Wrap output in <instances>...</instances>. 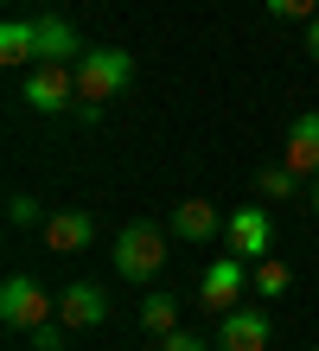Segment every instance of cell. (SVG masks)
Wrapping results in <instances>:
<instances>
[{"label": "cell", "instance_id": "obj_15", "mask_svg": "<svg viewBox=\"0 0 319 351\" xmlns=\"http://www.w3.org/2000/svg\"><path fill=\"white\" fill-rule=\"evenodd\" d=\"M249 287H255V294H262V300H281L287 287H294V268H287V262H255Z\"/></svg>", "mask_w": 319, "mask_h": 351}, {"label": "cell", "instance_id": "obj_13", "mask_svg": "<svg viewBox=\"0 0 319 351\" xmlns=\"http://www.w3.org/2000/svg\"><path fill=\"white\" fill-rule=\"evenodd\" d=\"M0 64H38V26L32 19H7L0 26Z\"/></svg>", "mask_w": 319, "mask_h": 351}, {"label": "cell", "instance_id": "obj_9", "mask_svg": "<svg viewBox=\"0 0 319 351\" xmlns=\"http://www.w3.org/2000/svg\"><path fill=\"white\" fill-rule=\"evenodd\" d=\"M32 26H38V64H77V58L90 51V45L77 38V26H71L64 13H38Z\"/></svg>", "mask_w": 319, "mask_h": 351}, {"label": "cell", "instance_id": "obj_14", "mask_svg": "<svg viewBox=\"0 0 319 351\" xmlns=\"http://www.w3.org/2000/svg\"><path fill=\"white\" fill-rule=\"evenodd\" d=\"M141 332H154V339L179 332V300H173V294H160V287H154V294L141 300Z\"/></svg>", "mask_w": 319, "mask_h": 351}, {"label": "cell", "instance_id": "obj_12", "mask_svg": "<svg viewBox=\"0 0 319 351\" xmlns=\"http://www.w3.org/2000/svg\"><path fill=\"white\" fill-rule=\"evenodd\" d=\"M173 237H185V243L217 237V204H211V198H185V204H173Z\"/></svg>", "mask_w": 319, "mask_h": 351}, {"label": "cell", "instance_id": "obj_22", "mask_svg": "<svg viewBox=\"0 0 319 351\" xmlns=\"http://www.w3.org/2000/svg\"><path fill=\"white\" fill-rule=\"evenodd\" d=\"M307 58H319V19H307Z\"/></svg>", "mask_w": 319, "mask_h": 351}, {"label": "cell", "instance_id": "obj_10", "mask_svg": "<svg viewBox=\"0 0 319 351\" xmlns=\"http://www.w3.org/2000/svg\"><path fill=\"white\" fill-rule=\"evenodd\" d=\"M224 237H230V256H268L274 223H268V211H262V204H243V211H230Z\"/></svg>", "mask_w": 319, "mask_h": 351}, {"label": "cell", "instance_id": "obj_17", "mask_svg": "<svg viewBox=\"0 0 319 351\" xmlns=\"http://www.w3.org/2000/svg\"><path fill=\"white\" fill-rule=\"evenodd\" d=\"M294 185H300V179H294L287 167H268L262 173V198H294Z\"/></svg>", "mask_w": 319, "mask_h": 351}, {"label": "cell", "instance_id": "obj_1", "mask_svg": "<svg viewBox=\"0 0 319 351\" xmlns=\"http://www.w3.org/2000/svg\"><path fill=\"white\" fill-rule=\"evenodd\" d=\"M166 268V230L154 217H134V223H121V237H115V275L121 281H154Z\"/></svg>", "mask_w": 319, "mask_h": 351}, {"label": "cell", "instance_id": "obj_19", "mask_svg": "<svg viewBox=\"0 0 319 351\" xmlns=\"http://www.w3.org/2000/svg\"><path fill=\"white\" fill-rule=\"evenodd\" d=\"M154 351H211L198 332H166V339H154Z\"/></svg>", "mask_w": 319, "mask_h": 351}, {"label": "cell", "instance_id": "obj_21", "mask_svg": "<svg viewBox=\"0 0 319 351\" xmlns=\"http://www.w3.org/2000/svg\"><path fill=\"white\" fill-rule=\"evenodd\" d=\"M77 121H83V128H96V121H102V102H83L77 96Z\"/></svg>", "mask_w": 319, "mask_h": 351}, {"label": "cell", "instance_id": "obj_2", "mask_svg": "<svg viewBox=\"0 0 319 351\" xmlns=\"http://www.w3.org/2000/svg\"><path fill=\"white\" fill-rule=\"evenodd\" d=\"M128 84H134V51H121V45H90L77 58V96L83 102H109L121 96Z\"/></svg>", "mask_w": 319, "mask_h": 351}, {"label": "cell", "instance_id": "obj_3", "mask_svg": "<svg viewBox=\"0 0 319 351\" xmlns=\"http://www.w3.org/2000/svg\"><path fill=\"white\" fill-rule=\"evenodd\" d=\"M0 319H7V332H38L45 319H58V300L32 275H7V287H0Z\"/></svg>", "mask_w": 319, "mask_h": 351}, {"label": "cell", "instance_id": "obj_8", "mask_svg": "<svg viewBox=\"0 0 319 351\" xmlns=\"http://www.w3.org/2000/svg\"><path fill=\"white\" fill-rule=\"evenodd\" d=\"M58 319L71 326V332H90V326L109 319V294H102L96 281H71V287L58 294Z\"/></svg>", "mask_w": 319, "mask_h": 351}, {"label": "cell", "instance_id": "obj_5", "mask_svg": "<svg viewBox=\"0 0 319 351\" xmlns=\"http://www.w3.org/2000/svg\"><path fill=\"white\" fill-rule=\"evenodd\" d=\"M198 306H204V313H217V319L230 313V306H243V256H217L198 275Z\"/></svg>", "mask_w": 319, "mask_h": 351}, {"label": "cell", "instance_id": "obj_18", "mask_svg": "<svg viewBox=\"0 0 319 351\" xmlns=\"http://www.w3.org/2000/svg\"><path fill=\"white\" fill-rule=\"evenodd\" d=\"M64 332H71L64 319H45V326H38V332H26V339H32V351H64Z\"/></svg>", "mask_w": 319, "mask_h": 351}, {"label": "cell", "instance_id": "obj_6", "mask_svg": "<svg viewBox=\"0 0 319 351\" xmlns=\"http://www.w3.org/2000/svg\"><path fill=\"white\" fill-rule=\"evenodd\" d=\"M268 339H274V319L262 306H230L217 326V351H268Z\"/></svg>", "mask_w": 319, "mask_h": 351}, {"label": "cell", "instance_id": "obj_11", "mask_svg": "<svg viewBox=\"0 0 319 351\" xmlns=\"http://www.w3.org/2000/svg\"><path fill=\"white\" fill-rule=\"evenodd\" d=\"M281 167L294 179H313L319 173V115H294V128H287V154H281Z\"/></svg>", "mask_w": 319, "mask_h": 351}, {"label": "cell", "instance_id": "obj_4", "mask_svg": "<svg viewBox=\"0 0 319 351\" xmlns=\"http://www.w3.org/2000/svg\"><path fill=\"white\" fill-rule=\"evenodd\" d=\"M19 96H26L38 115L71 109V102H77V64H32V71H26V90H19Z\"/></svg>", "mask_w": 319, "mask_h": 351}, {"label": "cell", "instance_id": "obj_7", "mask_svg": "<svg viewBox=\"0 0 319 351\" xmlns=\"http://www.w3.org/2000/svg\"><path fill=\"white\" fill-rule=\"evenodd\" d=\"M38 237H45L51 256H83L96 243V217L90 211H51L45 223H38Z\"/></svg>", "mask_w": 319, "mask_h": 351}, {"label": "cell", "instance_id": "obj_23", "mask_svg": "<svg viewBox=\"0 0 319 351\" xmlns=\"http://www.w3.org/2000/svg\"><path fill=\"white\" fill-rule=\"evenodd\" d=\"M313 217H319V185H313Z\"/></svg>", "mask_w": 319, "mask_h": 351}, {"label": "cell", "instance_id": "obj_16", "mask_svg": "<svg viewBox=\"0 0 319 351\" xmlns=\"http://www.w3.org/2000/svg\"><path fill=\"white\" fill-rule=\"evenodd\" d=\"M268 19H319V0H262Z\"/></svg>", "mask_w": 319, "mask_h": 351}, {"label": "cell", "instance_id": "obj_20", "mask_svg": "<svg viewBox=\"0 0 319 351\" xmlns=\"http://www.w3.org/2000/svg\"><path fill=\"white\" fill-rule=\"evenodd\" d=\"M7 217H13V223H19V230H26V223H32V217H38V204H32V198H26V192H13V198H7Z\"/></svg>", "mask_w": 319, "mask_h": 351}]
</instances>
